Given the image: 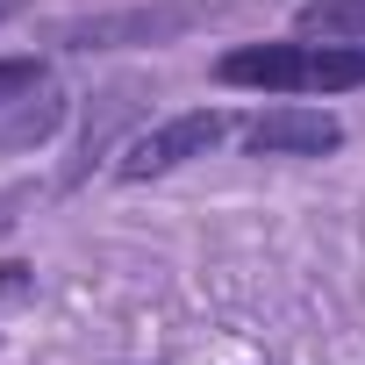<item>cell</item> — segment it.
Segmentation results:
<instances>
[{"label": "cell", "instance_id": "6da1fadb", "mask_svg": "<svg viewBox=\"0 0 365 365\" xmlns=\"http://www.w3.org/2000/svg\"><path fill=\"white\" fill-rule=\"evenodd\" d=\"M215 79L222 86H258V93H351L365 86V43H315V36H294V43H237L215 58Z\"/></svg>", "mask_w": 365, "mask_h": 365}, {"label": "cell", "instance_id": "7a4b0ae2", "mask_svg": "<svg viewBox=\"0 0 365 365\" xmlns=\"http://www.w3.org/2000/svg\"><path fill=\"white\" fill-rule=\"evenodd\" d=\"M222 0H158V8H115V15H86L72 29H58L65 51H129V43H172L201 29Z\"/></svg>", "mask_w": 365, "mask_h": 365}, {"label": "cell", "instance_id": "3957f363", "mask_svg": "<svg viewBox=\"0 0 365 365\" xmlns=\"http://www.w3.org/2000/svg\"><path fill=\"white\" fill-rule=\"evenodd\" d=\"M237 122L222 115V108H187V115H165V122H150L143 136H129V150H122V179L136 187V179H165V172H179V165H194V158H208L222 136H230Z\"/></svg>", "mask_w": 365, "mask_h": 365}, {"label": "cell", "instance_id": "277c9868", "mask_svg": "<svg viewBox=\"0 0 365 365\" xmlns=\"http://www.w3.org/2000/svg\"><path fill=\"white\" fill-rule=\"evenodd\" d=\"M237 136H244L251 158H329V150H344V122L329 108H301V101L244 115Z\"/></svg>", "mask_w": 365, "mask_h": 365}, {"label": "cell", "instance_id": "5b68a950", "mask_svg": "<svg viewBox=\"0 0 365 365\" xmlns=\"http://www.w3.org/2000/svg\"><path fill=\"white\" fill-rule=\"evenodd\" d=\"M58 122H65V93L43 79V86H29V93H15L8 108H0V150H29V143H43Z\"/></svg>", "mask_w": 365, "mask_h": 365}, {"label": "cell", "instance_id": "8992f818", "mask_svg": "<svg viewBox=\"0 0 365 365\" xmlns=\"http://www.w3.org/2000/svg\"><path fill=\"white\" fill-rule=\"evenodd\" d=\"M294 29L301 36H329V43H365V0H301Z\"/></svg>", "mask_w": 365, "mask_h": 365}, {"label": "cell", "instance_id": "52a82bcc", "mask_svg": "<svg viewBox=\"0 0 365 365\" xmlns=\"http://www.w3.org/2000/svg\"><path fill=\"white\" fill-rule=\"evenodd\" d=\"M29 86H43V65L36 58H0V108H8L15 93H29Z\"/></svg>", "mask_w": 365, "mask_h": 365}, {"label": "cell", "instance_id": "ba28073f", "mask_svg": "<svg viewBox=\"0 0 365 365\" xmlns=\"http://www.w3.org/2000/svg\"><path fill=\"white\" fill-rule=\"evenodd\" d=\"M15 8H22V0H0V22H8V15H15Z\"/></svg>", "mask_w": 365, "mask_h": 365}]
</instances>
